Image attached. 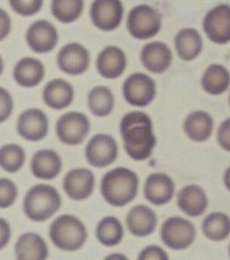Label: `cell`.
Here are the masks:
<instances>
[{
    "mask_svg": "<svg viewBox=\"0 0 230 260\" xmlns=\"http://www.w3.org/2000/svg\"><path fill=\"white\" fill-rule=\"evenodd\" d=\"M175 193L172 179L164 173H152L144 184V197L157 206L166 205L171 201Z\"/></svg>",
    "mask_w": 230,
    "mask_h": 260,
    "instance_id": "obj_16",
    "label": "cell"
},
{
    "mask_svg": "<svg viewBox=\"0 0 230 260\" xmlns=\"http://www.w3.org/2000/svg\"><path fill=\"white\" fill-rule=\"evenodd\" d=\"M96 233L100 243L106 247H114L122 242L124 228L118 218L109 216L99 222Z\"/></svg>",
    "mask_w": 230,
    "mask_h": 260,
    "instance_id": "obj_30",
    "label": "cell"
},
{
    "mask_svg": "<svg viewBox=\"0 0 230 260\" xmlns=\"http://www.w3.org/2000/svg\"><path fill=\"white\" fill-rule=\"evenodd\" d=\"M141 61L149 72L154 74H162L171 64V50L163 42H150L142 49Z\"/></svg>",
    "mask_w": 230,
    "mask_h": 260,
    "instance_id": "obj_17",
    "label": "cell"
},
{
    "mask_svg": "<svg viewBox=\"0 0 230 260\" xmlns=\"http://www.w3.org/2000/svg\"><path fill=\"white\" fill-rule=\"evenodd\" d=\"M57 63L59 69L65 74L77 76L88 71L90 53L82 44L68 43L58 52Z\"/></svg>",
    "mask_w": 230,
    "mask_h": 260,
    "instance_id": "obj_13",
    "label": "cell"
},
{
    "mask_svg": "<svg viewBox=\"0 0 230 260\" xmlns=\"http://www.w3.org/2000/svg\"><path fill=\"white\" fill-rule=\"evenodd\" d=\"M202 231L212 241H223L230 234V217L221 212L209 214L203 221Z\"/></svg>",
    "mask_w": 230,
    "mask_h": 260,
    "instance_id": "obj_28",
    "label": "cell"
},
{
    "mask_svg": "<svg viewBox=\"0 0 230 260\" xmlns=\"http://www.w3.org/2000/svg\"><path fill=\"white\" fill-rule=\"evenodd\" d=\"M25 163L24 149L16 144L4 145L0 149V164L9 173H15L21 170Z\"/></svg>",
    "mask_w": 230,
    "mask_h": 260,
    "instance_id": "obj_32",
    "label": "cell"
},
{
    "mask_svg": "<svg viewBox=\"0 0 230 260\" xmlns=\"http://www.w3.org/2000/svg\"><path fill=\"white\" fill-rule=\"evenodd\" d=\"M62 206V197L56 188L49 184H37L25 194L24 214L34 222H44L52 217Z\"/></svg>",
    "mask_w": 230,
    "mask_h": 260,
    "instance_id": "obj_3",
    "label": "cell"
},
{
    "mask_svg": "<svg viewBox=\"0 0 230 260\" xmlns=\"http://www.w3.org/2000/svg\"><path fill=\"white\" fill-rule=\"evenodd\" d=\"M127 66L126 54L121 48H104L97 58V69L102 77L114 79L122 76Z\"/></svg>",
    "mask_w": 230,
    "mask_h": 260,
    "instance_id": "obj_18",
    "label": "cell"
},
{
    "mask_svg": "<svg viewBox=\"0 0 230 260\" xmlns=\"http://www.w3.org/2000/svg\"><path fill=\"white\" fill-rule=\"evenodd\" d=\"M96 178L91 170L77 168L71 170L64 178L63 188L67 196L73 201H85L91 196Z\"/></svg>",
    "mask_w": 230,
    "mask_h": 260,
    "instance_id": "obj_12",
    "label": "cell"
},
{
    "mask_svg": "<svg viewBox=\"0 0 230 260\" xmlns=\"http://www.w3.org/2000/svg\"><path fill=\"white\" fill-rule=\"evenodd\" d=\"M62 158L52 149H41L33 155L31 171L33 176L41 180H52L62 171Z\"/></svg>",
    "mask_w": 230,
    "mask_h": 260,
    "instance_id": "obj_21",
    "label": "cell"
},
{
    "mask_svg": "<svg viewBox=\"0 0 230 260\" xmlns=\"http://www.w3.org/2000/svg\"><path fill=\"white\" fill-rule=\"evenodd\" d=\"M124 148L135 161H144L151 156L157 144L152 120L147 113L133 111L125 114L121 121Z\"/></svg>",
    "mask_w": 230,
    "mask_h": 260,
    "instance_id": "obj_1",
    "label": "cell"
},
{
    "mask_svg": "<svg viewBox=\"0 0 230 260\" xmlns=\"http://www.w3.org/2000/svg\"><path fill=\"white\" fill-rule=\"evenodd\" d=\"M84 8V0H52L51 13L57 21L68 24L79 18Z\"/></svg>",
    "mask_w": 230,
    "mask_h": 260,
    "instance_id": "obj_31",
    "label": "cell"
},
{
    "mask_svg": "<svg viewBox=\"0 0 230 260\" xmlns=\"http://www.w3.org/2000/svg\"><path fill=\"white\" fill-rule=\"evenodd\" d=\"M218 143L224 151L230 152V118L220 124L217 135Z\"/></svg>",
    "mask_w": 230,
    "mask_h": 260,
    "instance_id": "obj_36",
    "label": "cell"
},
{
    "mask_svg": "<svg viewBox=\"0 0 230 260\" xmlns=\"http://www.w3.org/2000/svg\"><path fill=\"white\" fill-rule=\"evenodd\" d=\"M203 29L213 43L230 42V6L219 5L212 8L203 21Z\"/></svg>",
    "mask_w": 230,
    "mask_h": 260,
    "instance_id": "obj_11",
    "label": "cell"
},
{
    "mask_svg": "<svg viewBox=\"0 0 230 260\" xmlns=\"http://www.w3.org/2000/svg\"><path fill=\"white\" fill-rule=\"evenodd\" d=\"M17 198V188L12 180L0 179V207H11Z\"/></svg>",
    "mask_w": 230,
    "mask_h": 260,
    "instance_id": "obj_33",
    "label": "cell"
},
{
    "mask_svg": "<svg viewBox=\"0 0 230 260\" xmlns=\"http://www.w3.org/2000/svg\"><path fill=\"white\" fill-rule=\"evenodd\" d=\"M162 242L170 249L184 250L191 247L195 238H196V230L194 225L179 216L168 218L161 226Z\"/></svg>",
    "mask_w": 230,
    "mask_h": 260,
    "instance_id": "obj_6",
    "label": "cell"
},
{
    "mask_svg": "<svg viewBox=\"0 0 230 260\" xmlns=\"http://www.w3.org/2000/svg\"><path fill=\"white\" fill-rule=\"evenodd\" d=\"M138 186L136 173L126 168H116L104 174L100 190L108 204L114 207H123L137 196Z\"/></svg>",
    "mask_w": 230,
    "mask_h": 260,
    "instance_id": "obj_2",
    "label": "cell"
},
{
    "mask_svg": "<svg viewBox=\"0 0 230 260\" xmlns=\"http://www.w3.org/2000/svg\"><path fill=\"white\" fill-rule=\"evenodd\" d=\"M118 156V145L114 138L106 134H99L90 139L85 147V157L94 168H106Z\"/></svg>",
    "mask_w": 230,
    "mask_h": 260,
    "instance_id": "obj_9",
    "label": "cell"
},
{
    "mask_svg": "<svg viewBox=\"0 0 230 260\" xmlns=\"http://www.w3.org/2000/svg\"><path fill=\"white\" fill-rule=\"evenodd\" d=\"M12 9L22 16H33L42 7L43 0H9Z\"/></svg>",
    "mask_w": 230,
    "mask_h": 260,
    "instance_id": "obj_34",
    "label": "cell"
},
{
    "mask_svg": "<svg viewBox=\"0 0 230 260\" xmlns=\"http://www.w3.org/2000/svg\"><path fill=\"white\" fill-rule=\"evenodd\" d=\"M127 28L129 34L135 39H151L160 32L161 16L157 9L149 5H138L128 14Z\"/></svg>",
    "mask_w": 230,
    "mask_h": 260,
    "instance_id": "obj_5",
    "label": "cell"
},
{
    "mask_svg": "<svg viewBox=\"0 0 230 260\" xmlns=\"http://www.w3.org/2000/svg\"><path fill=\"white\" fill-rule=\"evenodd\" d=\"M49 236L58 249L64 251H76L87 242L88 231L81 219L65 214L51 223Z\"/></svg>",
    "mask_w": 230,
    "mask_h": 260,
    "instance_id": "obj_4",
    "label": "cell"
},
{
    "mask_svg": "<svg viewBox=\"0 0 230 260\" xmlns=\"http://www.w3.org/2000/svg\"><path fill=\"white\" fill-rule=\"evenodd\" d=\"M74 88L68 82L57 78L50 81L43 88V101L49 108L63 110L69 107L74 100Z\"/></svg>",
    "mask_w": 230,
    "mask_h": 260,
    "instance_id": "obj_22",
    "label": "cell"
},
{
    "mask_svg": "<svg viewBox=\"0 0 230 260\" xmlns=\"http://www.w3.org/2000/svg\"><path fill=\"white\" fill-rule=\"evenodd\" d=\"M184 132L194 142H206L213 132V119L206 111H194L185 119Z\"/></svg>",
    "mask_w": 230,
    "mask_h": 260,
    "instance_id": "obj_26",
    "label": "cell"
},
{
    "mask_svg": "<svg viewBox=\"0 0 230 260\" xmlns=\"http://www.w3.org/2000/svg\"><path fill=\"white\" fill-rule=\"evenodd\" d=\"M201 84L204 91L211 95L223 94L230 86V74L222 64L213 63L204 72Z\"/></svg>",
    "mask_w": 230,
    "mask_h": 260,
    "instance_id": "obj_27",
    "label": "cell"
},
{
    "mask_svg": "<svg viewBox=\"0 0 230 260\" xmlns=\"http://www.w3.org/2000/svg\"><path fill=\"white\" fill-rule=\"evenodd\" d=\"M123 94L131 106L144 108L156 98L157 86L153 79L148 75L135 73L124 82Z\"/></svg>",
    "mask_w": 230,
    "mask_h": 260,
    "instance_id": "obj_7",
    "label": "cell"
},
{
    "mask_svg": "<svg viewBox=\"0 0 230 260\" xmlns=\"http://www.w3.org/2000/svg\"><path fill=\"white\" fill-rule=\"evenodd\" d=\"M157 215L146 205H137L128 212L126 225L128 231L135 237H148L157 228Z\"/></svg>",
    "mask_w": 230,
    "mask_h": 260,
    "instance_id": "obj_19",
    "label": "cell"
},
{
    "mask_svg": "<svg viewBox=\"0 0 230 260\" xmlns=\"http://www.w3.org/2000/svg\"><path fill=\"white\" fill-rule=\"evenodd\" d=\"M223 183H224V186H226V188L230 191V167L226 170V172H224Z\"/></svg>",
    "mask_w": 230,
    "mask_h": 260,
    "instance_id": "obj_40",
    "label": "cell"
},
{
    "mask_svg": "<svg viewBox=\"0 0 230 260\" xmlns=\"http://www.w3.org/2000/svg\"><path fill=\"white\" fill-rule=\"evenodd\" d=\"M88 106L94 116L106 117L111 113L113 109V94L106 86L93 87L88 95Z\"/></svg>",
    "mask_w": 230,
    "mask_h": 260,
    "instance_id": "obj_29",
    "label": "cell"
},
{
    "mask_svg": "<svg viewBox=\"0 0 230 260\" xmlns=\"http://www.w3.org/2000/svg\"><path fill=\"white\" fill-rule=\"evenodd\" d=\"M208 204L206 191L197 184H188L184 187L177 196L179 209L191 217L201 216L207 211Z\"/></svg>",
    "mask_w": 230,
    "mask_h": 260,
    "instance_id": "obj_20",
    "label": "cell"
},
{
    "mask_svg": "<svg viewBox=\"0 0 230 260\" xmlns=\"http://www.w3.org/2000/svg\"><path fill=\"white\" fill-rule=\"evenodd\" d=\"M229 254H230V244H229Z\"/></svg>",
    "mask_w": 230,
    "mask_h": 260,
    "instance_id": "obj_41",
    "label": "cell"
},
{
    "mask_svg": "<svg viewBox=\"0 0 230 260\" xmlns=\"http://www.w3.org/2000/svg\"><path fill=\"white\" fill-rule=\"evenodd\" d=\"M14 78L23 87H34L42 82L44 77L43 63L36 58H23L15 64Z\"/></svg>",
    "mask_w": 230,
    "mask_h": 260,
    "instance_id": "obj_24",
    "label": "cell"
},
{
    "mask_svg": "<svg viewBox=\"0 0 230 260\" xmlns=\"http://www.w3.org/2000/svg\"><path fill=\"white\" fill-rule=\"evenodd\" d=\"M0 99H2V116H0V121H6L7 118L11 116L13 111V100L11 94H9L4 87L0 88Z\"/></svg>",
    "mask_w": 230,
    "mask_h": 260,
    "instance_id": "obj_37",
    "label": "cell"
},
{
    "mask_svg": "<svg viewBox=\"0 0 230 260\" xmlns=\"http://www.w3.org/2000/svg\"><path fill=\"white\" fill-rule=\"evenodd\" d=\"M229 104H230V95H229Z\"/></svg>",
    "mask_w": 230,
    "mask_h": 260,
    "instance_id": "obj_42",
    "label": "cell"
},
{
    "mask_svg": "<svg viewBox=\"0 0 230 260\" xmlns=\"http://www.w3.org/2000/svg\"><path fill=\"white\" fill-rule=\"evenodd\" d=\"M49 121L46 113L39 109L24 111L17 120V133L28 142H39L47 136Z\"/></svg>",
    "mask_w": 230,
    "mask_h": 260,
    "instance_id": "obj_14",
    "label": "cell"
},
{
    "mask_svg": "<svg viewBox=\"0 0 230 260\" xmlns=\"http://www.w3.org/2000/svg\"><path fill=\"white\" fill-rule=\"evenodd\" d=\"M94 26L102 31H113L122 24L124 7L121 0H94L90 9Z\"/></svg>",
    "mask_w": 230,
    "mask_h": 260,
    "instance_id": "obj_10",
    "label": "cell"
},
{
    "mask_svg": "<svg viewBox=\"0 0 230 260\" xmlns=\"http://www.w3.org/2000/svg\"><path fill=\"white\" fill-rule=\"evenodd\" d=\"M16 258L21 260H43L48 258L49 249L44 240L37 233H24L15 244Z\"/></svg>",
    "mask_w": 230,
    "mask_h": 260,
    "instance_id": "obj_23",
    "label": "cell"
},
{
    "mask_svg": "<svg viewBox=\"0 0 230 260\" xmlns=\"http://www.w3.org/2000/svg\"><path fill=\"white\" fill-rule=\"evenodd\" d=\"M9 239H11V228H9L7 222L3 218L2 219V246H0V248L4 249L6 247Z\"/></svg>",
    "mask_w": 230,
    "mask_h": 260,
    "instance_id": "obj_38",
    "label": "cell"
},
{
    "mask_svg": "<svg viewBox=\"0 0 230 260\" xmlns=\"http://www.w3.org/2000/svg\"><path fill=\"white\" fill-rule=\"evenodd\" d=\"M26 42L30 49L36 53H48L57 46L58 32L51 23L41 19L28 27Z\"/></svg>",
    "mask_w": 230,
    "mask_h": 260,
    "instance_id": "obj_15",
    "label": "cell"
},
{
    "mask_svg": "<svg viewBox=\"0 0 230 260\" xmlns=\"http://www.w3.org/2000/svg\"><path fill=\"white\" fill-rule=\"evenodd\" d=\"M2 40L7 37V34L11 31V19L8 18L6 12L2 9Z\"/></svg>",
    "mask_w": 230,
    "mask_h": 260,
    "instance_id": "obj_39",
    "label": "cell"
},
{
    "mask_svg": "<svg viewBox=\"0 0 230 260\" xmlns=\"http://www.w3.org/2000/svg\"><path fill=\"white\" fill-rule=\"evenodd\" d=\"M175 48L179 58L184 61H192L202 52L203 40L195 28H183L175 38Z\"/></svg>",
    "mask_w": 230,
    "mask_h": 260,
    "instance_id": "obj_25",
    "label": "cell"
},
{
    "mask_svg": "<svg viewBox=\"0 0 230 260\" xmlns=\"http://www.w3.org/2000/svg\"><path fill=\"white\" fill-rule=\"evenodd\" d=\"M139 260H167L168 254L162 248L158 246H150L142 250L138 256Z\"/></svg>",
    "mask_w": 230,
    "mask_h": 260,
    "instance_id": "obj_35",
    "label": "cell"
},
{
    "mask_svg": "<svg viewBox=\"0 0 230 260\" xmlns=\"http://www.w3.org/2000/svg\"><path fill=\"white\" fill-rule=\"evenodd\" d=\"M56 132L59 141L65 145L81 144L90 132L89 118L81 112H67L58 119Z\"/></svg>",
    "mask_w": 230,
    "mask_h": 260,
    "instance_id": "obj_8",
    "label": "cell"
}]
</instances>
